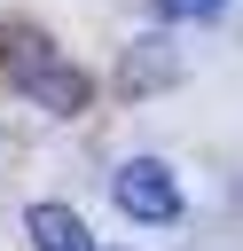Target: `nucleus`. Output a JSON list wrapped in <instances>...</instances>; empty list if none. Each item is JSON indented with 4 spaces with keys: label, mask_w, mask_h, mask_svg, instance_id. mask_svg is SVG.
<instances>
[{
    "label": "nucleus",
    "mask_w": 243,
    "mask_h": 251,
    "mask_svg": "<svg viewBox=\"0 0 243 251\" xmlns=\"http://www.w3.org/2000/svg\"><path fill=\"white\" fill-rule=\"evenodd\" d=\"M180 78V63H172V47L165 39H141L133 55H125V71H118V86L125 94H157V86H172Z\"/></svg>",
    "instance_id": "20e7f679"
},
{
    "label": "nucleus",
    "mask_w": 243,
    "mask_h": 251,
    "mask_svg": "<svg viewBox=\"0 0 243 251\" xmlns=\"http://www.w3.org/2000/svg\"><path fill=\"white\" fill-rule=\"evenodd\" d=\"M24 235H31L39 251H94V235H86V220H78L71 204H31V212H24Z\"/></svg>",
    "instance_id": "7ed1b4c3"
},
{
    "label": "nucleus",
    "mask_w": 243,
    "mask_h": 251,
    "mask_svg": "<svg viewBox=\"0 0 243 251\" xmlns=\"http://www.w3.org/2000/svg\"><path fill=\"white\" fill-rule=\"evenodd\" d=\"M8 78H16V94H24V102H39L47 118H78V110H86V94H94V86H86V71H71L47 39H16Z\"/></svg>",
    "instance_id": "f257e3e1"
},
{
    "label": "nucleus",
    "mask_w": 243,
    "mask_h": 251,
    "mask_svg": "<svg viewBox=\"0 0 243 251\" xmlns=\"http://www.w3.org/2000/svg\"><path fill=\"white\" fill-rule=\"evenodd\" d=\"M157 8H165V16H219L227 0H157Z\"/></svg>",
    "instance_id": "39448f33"
},
{
    "label": "nucleus",
    "mask_w": 243,
    "mask_h": 251,
    "mask_svg": "<svg viewBox=\"0 0 243 251\" xmlns=\"http://www.w3.org/2000/svg\"><path fill=\"white\" fill-rule=\"evenodd\" d=\"M0 47H8V39H0ZM0 63H8V55H0Z\"/></svg>",
    "instance_id": "423d86ee"
},
{
    "label": "nucleus",
    "mask_w": 243,
    "mask_h": 251,
    "mask_svg": "<svg viewBox=\"0 0 243 251\" xmlns=\"http://www.w3.org/2000/svg\"><path fill=\"white\" fill-rule=\"evenodd\" d=\"M110 196H118V212L141 220V227H172V220H180V180H172L165 157H125V165L110 173Z\"/></svg>",
    "instance_id": "f03ea898"
}]
</instances>
